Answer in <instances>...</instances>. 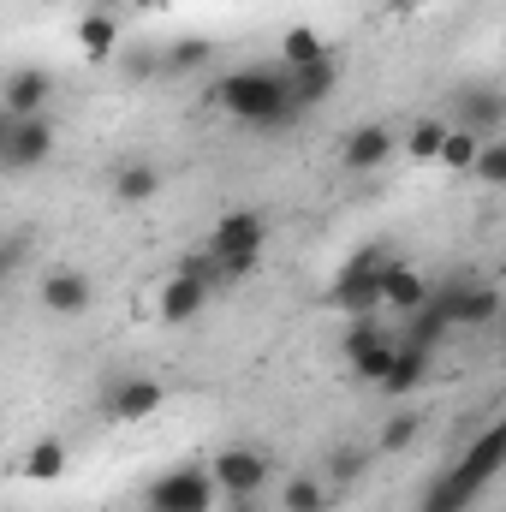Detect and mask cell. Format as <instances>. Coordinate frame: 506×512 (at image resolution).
Returning a JSON list of instances; mask_svg holds the SVG:
<instances>
[{"instance_id": "6da1fadb", "label": "cell", "mask_w": 506, "mask_h": 512, "mask_svg": "<svg viewBox=\"0 0 506 512\" xmlns=\"http://www.w3.org/2000/svg\"><path fill=\"white\" fill-rule=\"evenodd\" d=\"M215 108L233 114L239 126H251V131H286V126L304 120V114L292 108L286 66H233V72L215 84Z\"/></svg>"}, {"instance_id": "7a4b0ae2", "label": "cell", "mask_w": 506, "mask_h": 512, "mask_svg": "<svg viewBox=\"0 0 506 512\" xmlns=\"http://www.w3.org/2000/svg\"><path fill=\"white\" fill-rule=\"evenodd\" d=\"M387 245H358V251L346 256V268L334 274V286H328V310H340V316H376L381 298V268H387Z\"/></svg>"}, {"instance_id": "3957f363", "label": "cell", "mask_w": 506, "mask_h": 512, "mask_svg": "<svg viewBox=\"0 0 506 512\" xmlns=\"http://www.w3.org/2000/svg\"><path fill=\"white\" fill-rule=\"evenodd\" d=\"M501 304L506 292L495 286V280H447L441 292H429V310L447 322V328H495L501 322Z\"/></svg>"}, {"instance_id": "277c9868", "label": "cell", "mask_w": 506, "mask_h": 512, "mask_svg": "<svg viewBox=\"0 0 506 512\" xmlns=\"http://www.w3.org/2000/svg\"><path fill=\"white\" fill-rule=\"evenodd\" d=\"M209 483H215V495H227V501H256L262 489H268V477H274V459L251 447V441H233V447H215L209 453Z\"/></svg>"}, {"instance_id": "5b68a950", "label": "cell", "mask_w": 506, "mask_h": 512, "mask_svg": "<svg viewBox=\"0 0 506 512\" xmlns=\"http://www.w3.org/2000/svg\"><path fill=\"white\" fill-rule=\"evenodd\" d=\"M215 483H209V471L203 465H173V471H161L149 489H143V507L149 512H215Z\"/></svg>"}, {"instance_id": "8992f818", "label": "cell", "mask_w": 506, "mask_h": 512, "mask_svg": "<svg viewBox=\"0 0 506 512\" xmlns=\"http://www.w3.org/2000/svg\"><path fill=\"white\" fill-rule=\"evenodd\" d=\"M346 370L358 376V382L376 387L381 376H387V364H393V334L381 328L376 316H352V328H346Z\"/></svg>"}, {"instance_id": "52a82bcc", "label": "cell", "mask_w": 506, "mask_h": 512, "mask_svg": "<svg viewBox=\"0 0 506 512\" xmlns=\"http://www.w3.org/2000/svg\"><path fill=\"white\" fill-rule=\"evenodd\" d=\"M54 161V126L48 114L42 120H12L6 143H0V173H36Z\"/></svg>"}, {"instance_id": "ba28073f", "label": "cell", "mask_w": 506, "mask_h": 512, "mask_svg": "<svg viewBox=\"0 0 506 512\" xmlns=\"http://www.w3.org/2000/svg\"><path fill=\"white\" fill-rule=\"evenodd\" d=\"M36 304H42L48 316L72 322V316H84V310L96 304V280H90L84 268H48L42 286H36Z\"/></svg>"}, {"instance_id": "9c48e42d", "label": "cell", "mask_w": 506, "mask_h": 512, "mask_svg": "<svg viewBox=\"0 0 506 512\" xmlns=\"http://www.w3.org/2000/svg\"><path fill=\"white\" fill-rule=\"evenodd\" d=\"M48 102H54V72H48V66H18V72H6L0 108H6L12 120H42Z\"/></svg>"}, {"instance_id": "30bf717a", "label": "cell", "mask_w": 506, "mask_h": 512, "mask_svg": "<svg viewBox=\"0 0 506 512\" xmlns=\"http://www.w3.org/2000/svg\"><path fill=\"white\" fill-rule=\"evenodd\" d=\"M429 280L405 262V256H387V268H381V286H376V298H381V310H393V316H417L423 304H429Z\"/></svg>"}, {"instance_id": "8fae6325", "label": "cell", "mask_w": 506, "mask_h": 512, "mask_svg": "<svg viewBox=\"0 0 506 512\" xmlns=\"http://www.w3.org/2000/svg\"><path fill=\"white\" fill-rule=\"evenodd\" d=\"M209 298H215V292H209V286H203L197 274H185V268H173V274L161 280V292H155V316L179 328V322H197Z\"/></svg>"}, {"instance_id": "7c38bea8", "label": "cell", "mask_w": 506, "mask_h": 512, "mask_svg": "<svg viewBox=\"0 0 506 512\" xmlns=\"http://www.w3.org/2000/svg\"><path fill=\"white\" fill-rule=\"evenodd\" d=\"M429 370H435V352H423V346H411V340L393 334V364H387V376H381L376 387L387 399H411L417 387L429 382Z\"/></svg>"}, {"instance_id": "4fadbf2b", "label": "cell", "mask_w": 506, "mask_h": 512, "mask_svg": "<svg viewBox=\"0 0 506 512\" xmlns=\"http://www.w3.org/2000/svg\"><path fill=\"white\" fill-rule=\"evenodd\" d=\"M161 405H167V387L155 382V376H126V382H114V393H108V417L114 423H143Z\"/></svg>"}, {"instance_id": "5bb4252c", "label": "cell", "mask_w": 506, "mask_h": 512, "mask_svg": "<svg viewBox=\"0 0 506 512\" xmlns=\"http://www.w3.org/2000/svg\"><path fill=\"white\" fill-rule=\"evenodd\" d=\"M286 90H292V108H298V114L322 108V102L340 90V66H334V54L316 60V66H286Z\"/></svg>"}, {"instance_id": "9a60e30c", "label": "cell", "mask_w": 506, "mask_h": 512, "mask_svg": "<svg viewBox=\"0 0 506 512\" xmlns=\"http://www.w3.org/2000/svg\"><path fill=\"white\" fill-rule=\"evenodd\" d=\"M453 108H459V126L465 131H495L506 120V96L501 84H459V96H453Z\"/></svg>"}, {"instance_id": "2e32d148", "label": "cell", "mask_w": 506, "mask_h": 512, "mask_svg": "<svg viewBox=\"0 0 506 512\" xmlns=\"http://www.w3.org/2000/svg\"><path fill=\"white\" fill-rule=\"evenodd\" d=\"M72 42H78V54H84L90 66H108L114 48H120V18H114V12H84L78 30H72Z\"/></svg>"}, {"instance_id": "e0dca14e", "label": "cell", "mask_w": 506, "mask_h": 512, "mask_svg": "<svg viewBox=\"0 0 506 512\" xmlns=\"http://www.w3.org/2000/svg\"><path fill=\"white\" fill-rule=\"evenodd\" d=\"M340 161H346L352 173H381V167L393 161V131L387 126H358L352 137H346Z\"/></svg>"}, {"instance_id": "ac0fdd59", "label": "cell", "mask_w": 506, "mask_h": 512, "mask_svg": "<svg viewBox=\"0 0 506 512\" xmlns=\"http://www.w3.org/2000/svg\"><path fill=\"white\" fill-rule=\"evenodd\" d=\"M66 465H72L66 441H60V435H42V441H30V447H24L18 477H24V483H60V477H66Z\"/></svg>"}, {"instance_id": "d6986e66", "label": "cell", "mask_w": 506, "mask_h": 512, "mask_svg": "<svg viewBox=\"0 0 506 512\" xmlns=\"http://www.w3.org/2000/svg\"><path fill=\"white\" fill-rule=\"evenodd\" d=\"M114 197H120L126 209L155 203V197H161V167H149V161H126V167L114 173Z\"/></svg>"}, {"instance_id": "ffe728a7", "label": "cell", "mask_w": 506, "mask_h": 512, "mask_svg": "<svg viewBox=\"0 0 506 512\" xmlns=\"http://www.w3.org/2000/svg\"><path fill=\"white\" fill-rule=\"evenodd\" d=\"M334 48L322 42V30L316 24H292L286 36H280V66H316V60H328Z\"/></svg>"}, {"instance_id": "44dd1931", "label": "cell", "mask_w": 506, "mask_h": 512, "mask_svg": "<svg viewBox=\"0 0 506 512\" xmlns=\"http://www.w3.org/2000/svg\"><path fill=\"white\" fill-rule=\"evenodd\" d=\"M280 507L286 512H328L334 507V489L304 471V477H286V483H280Z\"/></svg>"}, {"instance_id": "7402d4cb", "label": "cell", "mask_w": 506, "mask_h": 512, "mask_svg": "<svg viewBox=\"0 0 506 512\" xmlns=\"http://www.w3.org/2000/svg\"><path fill=\"white\" fill-rule=\"evenodd\" d=\"M477 131L465 126H447L441 131V149H435V167H453V173H471V161H477Z\"/></svg>"}, {"instance_id": "603a6c76", "label": "cell", "mask_w": 506, "mask_h": 512, "mask_svg": "<svg viewBox=\"0 0 506 512\" xmlns=\"http://www.w3.org/2000/svg\"><path fill=\"white\" fill-rule=\"evenodd\" d=\"M417 435H423V417L417 411H393L387 423H381V435H376V453H405V447H417Z\"/></svg>"}, {"instance_id": "cb8c5ba5", "label": "cell", "mask_w": 506, "mask_h": 512, "mask_svg": "<svg viewBox=\"0 0 506 512\" xmlns=\"http://www.w3.org/2000/svg\"><path fill=\"white\" fill-rule=\"evenodd\" d=\"M209 60H215V42L209 36H179L167 48V72H203Z\"/></svg>"}, {"instance_id": "d4e9b609", "label": "cell", "mask_w": 506, "mask_h": 512, "mask_svg": "<svg viewBox=\"0 0 506 512\" xmlns=\"http://www.w3.org/2000/svg\"><path fill=\"white\" fill-rule=\"evenodd\" d=\"M364 471H370V447H334V453H328V477H334L328 489H346V483H358Z\"/></svg>"}, {"instance_id": "484cf974", "label": "cell", "mask_w": 506, "mask_h": 512, "mask_svg": "<svg viewBox=\"0 0 506 512\" xmlns=\"http://www.w3.org/2000/svg\"><path fill=\"white\" fill-rule=\"evenodd\" d=\"M471 173H477L489 191H501V185H506V143H501V137H483V143H477V161H471Z\"/></svg>"}, {"instance_id": "4316f807", "label": "cell", "mask_w": 506, "mask_h": 512, "mask_svg": "<svg viewBox=\"0 0 506 512\" xmlns=\"http://www.w3.org/2000/svg\"><path fill=\"white\" fill-rule=\"evenodd\" d=\"M441 120H417V126H411V137H405V155H411V161H423V167H435V149H441Z\"/></svg>"}, {"instance_id": "83f0119b", "label": "cell", "mask_w": 506, "mask_h": 512, "mask_svg": "<svg viewBox=\"0 0 506 512\" xmlns=\"http://www.w3.org/2000/svg\"><path fill=\"white\" fill-rule=\"evenodd\" d=\"M36 251V239L24 233V227H12V233H0V280H12L18 268H24V256Z\"/></svg>"}, {"instance_id": "f1b7e54d", "label": "cell", "mask_w": 506, "mask_h": 512, "mask_svg": "<svg viewBox=\"0 0 506 512\" xmlns=\"http://www.w3.org/2000/svg\"><path fill=\"white\" fill-rule=\"evenodd\" d=\"M6 131H12V114H6V108H0V143H6Z\"/></svg>"}, {"instance_id": "f546056e", "label": "cell", "mask_w": 506, "mask_h": 512, "mask_svg": "<svg viewBox=\"0 0 506 512\" xmlns=\"http://www.w3.org/2000/svg\"><path fill=\"white\" fill-rule=\"evenodd\" d=\"M227 512H256L251 501H227Z\"/></svg>"}]
</instances>
